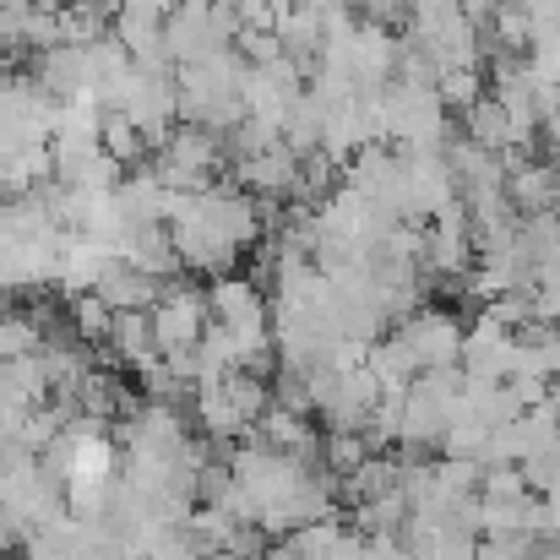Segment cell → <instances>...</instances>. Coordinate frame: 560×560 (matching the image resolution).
<instances>
[{
	"mask_svg": "<svg viewBox=\"0 0 560 560\" xmlns=\"http://www.w3.org/2000/svg\"><path fill=\"white\" fill-rule=\"evenodd\" d=\"M402 343L413 349V360L424 365V371H446L457 354H463V332H457V322L452 316H441V311H424V316H413L408 327H402Z\"/></svg>",
	"mask_w": 560,
	"mask_h": 560,
	"instance_id": "cell-1",
	"label": "cell"
},
{
	"mask_svg": "<svg viewBox=\"0 0 560 560\" xmlns=\"http://www.w3.org/2000/svg\"><path fill=\"white\" fill-rule=\"evenodd\" d=\"M201 332V300H170L164 305V316H159V338L170 343V349H186L190 338Z\"/></svg>",
	"mask_w": 560,
	"mask_h": 560,
	"instance_id": "cell-2",
	"label": "cell"
},
{
	"mask_svg": "<svg viewBox=\"0 0 560 560\" xmlns=\"http://www.w3.org/2000/svg\"><path fill=\"white\" fill-rule=\"evenodd\" d=\"M327 463H332L338 474H349V479H354V474H360L371 457H365V441H354L349 430H338V435L327 441Z\"/></svg>",
	"mask_w": 560,
	"mask_h": 560,
	"instance_id": "cell-3",
	"label": "cell"
},
{
	"mask_svg": "<svg viewBox=\"0 0 560 560\" xmlns=\"http://www.w3.org/2000/svg\"><path fill=\"white\" fill-rule=\"evenodd\" d=\"M474 131H479V142L495 148V142L506 137V109H501V104H479V109H474Z\"/></svg>",
	"mask_w": 560,
	"mask_h": 560,
	"instance_id": "cell-4",
	"label": "cell"
},
{
	"mask_svg": "<svg viewBox=\"0 0 560 560\" xmlns=\"http://www.w3.org/2000/svg\"><path fill=\"white\" fill-rule=\"evenodd\" d=\"M479 560H528V556H523L517 545H506V539H495V545H490V556H479Z\"/></svg>",
	"mask_w": 560,
	"mask_h": 560,
	"instance_id": "cell-5",
	"label": "cell"
},
{
	"mask_svg": "<svg viewBox=\"0 0 560 560\" xmlns=\"http://www.w3.org/2000/svg\"><path fill=\"white\" fill-rule=\"evenodd\" d=\"M545 560H560V550H556V556H545Z\"/></svg>",
	"mask_w": 560,
	"mask_h": 560,
	"instance_id": "cell-6",
	"label": "cell"
}]
</instances>
